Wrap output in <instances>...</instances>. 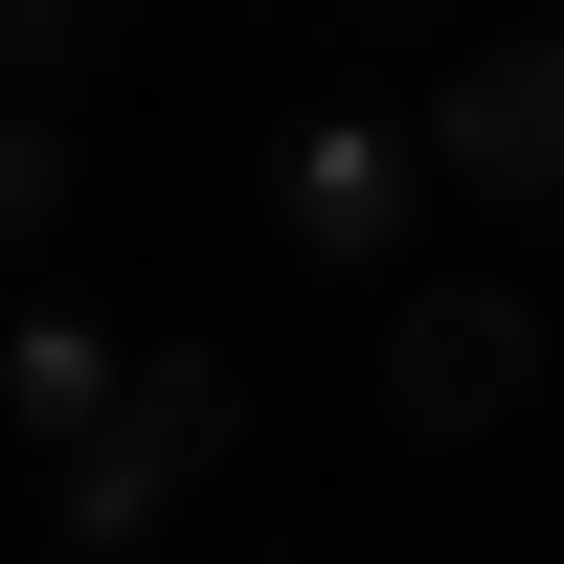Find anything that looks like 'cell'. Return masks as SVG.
Masks as SVG:
<instances>
[{"instance_id":"cell-1","label":"cell","mask_w":564,"mask_h":564,"mask_svg":"<svg viewBox=\"0 0 564 564\" xmlns=\"http://www.w3.org/2000/svg\"><path fill=\"white\" fill-rule=\"evenodd\" d=\"M226 452H249V384H226L204 339H159V361H135V406L68 452V475H45V542H68V564H135L181 497L226 475Z\"/></svg>"},{"instance_id":"cell-2","label":"cell","mask_w":564,"mask_h":564,"mask_svg":"<svg viewBox=\"0 0 564 564\" xmlns=\"http://www.w3.org/2000/svg\"><path fill=\"white\" fill-rule=\"evenodd\" d=\"M406 226H430V113H294L271 135V249L294 271H361V294H406Z\"/></svg>"},{"instance_id":"cell-3","label":"cell","mask_w":564,"mask_h":564,"mask_svg":"<svg viewBox=\"0 0 564 564\" xmlns=\"http://www.w3.org/2000/svg\"><path fill=\"white\" fill-rule=\"evenodd\" d=\"M542 384H564V316H542V294H497V271L384 294V430H406V452L497 430V406H542Z\"/></svg>"},{"instance_id":"cell-4","label":"cell","mask_w":564,"mask_h":564,"mask_svg":"<svg viewBox=\"0 0 564 564\" xmlns=\"http://www.w3.org/2000/svg\"><path fill=\"white\" fill-rule=\"evenodd\" d=\"M430 181L497 226H564V23H475L430 68Z\"/></svg>"},{"instance_id":"cell-5","label":"cell","mask_w":564,"mask_h":564,"mask_svg":"<svg viewBox=\"0 0 564 564\" xmlns=\"http://www.w3.org/2000/svg\"><path fill=\"white\" fill-rule=\"evenodd\" d=\"M135 361H159V339H113L90 294H45V271H23V294H0V430H23L45 475H68V452L135 406Z\"/></svg>"},{"instance_id":"cell-6","label":"cell","mask_w":564,"mask_h":564,"mask_svg":"<svg viewBox=\"0 0 564 564\" xmlns=\"http://www.w3.org/2000/svg\"><path fill=\"white\" fill-rule=\"evenodd\" d=\"M68 204H90V135L45 113V90H0V271H23V249H68Z\"/></svg>"},{"instance_id":"cell-7","label":"cell","mask_w":564,"mask_h":564,"mask_svg":"<svg viewBox=\"0 0 564 564\" xmlns=\"http://www.w3.org/2000/svg\"><path fill=\"white\" fill-rule=\"evenodd\" d=\"M90 68H113V0H0V90H45V113H68Z\"/></svg>"}]
</instances>
